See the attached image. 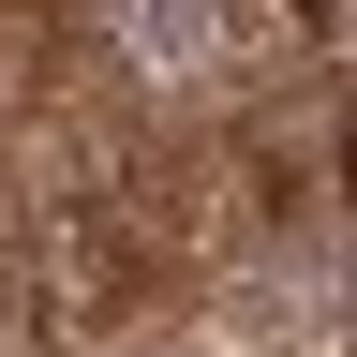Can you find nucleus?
<instances>
[{
	"label": "nucleus",
	"instance_id": "nucleus-1",
	"mask_svg": "<svg viewBox=\"0 0 357 357\" xmlns=\"http://www.w3.org/2000/svg\"><path fill=\"white\" fill-rule=\"evenodd\" d=\"M89 60H105L134 105L208 119L253 89V0H89Z\"/></svg>",
	"mask_w": 357,
	"mask_h": 357
},
{
	"label": "nucleus",
	"instance_id": "nucleus-2",
	"mask_svg": "<svg viewBox=\"0 0 357 357\" xmlns=\"http://www.w3.org/2000/svg\"><path fill=\"white\" fill-rule=\"evenodd\" d=\"M105 357H194V342H178V328H134V342H105Z\"/></svg>",
	"mask_w": 357,
	"mask_h": 357
}]
</instances>
